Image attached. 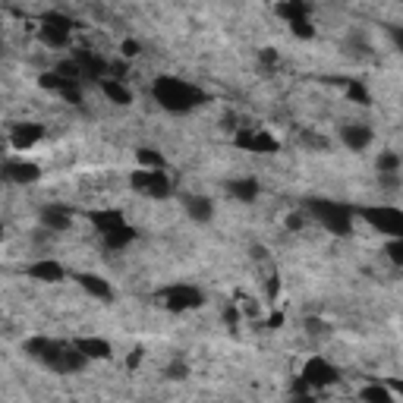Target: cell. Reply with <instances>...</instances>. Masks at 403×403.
Returning a JSON list of instances; mask_svg holds the SVG:
<instances>
[{
  "label": "cell",
  "instance_id": "cell-1",
  "mask_svg": "<svg viewBox=\"0 0 403 403\" xmlns=\"http://www.w3.org/2000/svg\"><path fill=\"white\" fill-rule=\"evenodd\" d=\"M26 353L41 359L45 365H50L54 372H82L85 369V359L79 353L72 343H63V340H50V337H32V340H26Z\"/></svg>",
  "mask_w": 403,
  "mask_h": 403
},
{
  "label": "cell",
  "instance_id": "cell-2",
  "mask_svg": "<svg viewBox=\"0 0 403 403\" xmlns=\"http://www.w3.org/2000/svg\"><path fill=\"white\" fill-rule=\"evenodd\" d=\"M151 95H155L158 104L171 114H186L205 101V95L195 89V85L183 82L177 76H158L155 85H151Z\"/></svg>",
  "mask_w": 403,
  "mask_h": 403
},
{
  "label": "cell",
  "instance_id": "cell-3",
  "mask_svg": "<svg viewBox=\"0 0 403 403\" xmlns=\"http://www.w3.org/2000/svg\"><path fill=\"white\" fill-rule=\"evenodd\" d=\"M309 215L318 217V221L325 224L331 233H337V237H347V233L353 230V215H356V211L350 208V205H343V202L312 199L309 202Z\"/></svg>",
  "mask_w": 403,
  "mask_h": 403
},
{
  "label": "cell",
  "instance_id": "cell-4",
  "mask_svg": "<svg viewBox=\"0 0 403 403\" xmlns=\"http://www.w3.org/2000/svg\"><path fill=\"white\" fill-rule=\"evenodd\" d=\"M359 217H362L369 227L387 233L391 240H403V211L391 208V205H372V208H359Z\"/></svg>",
  "mask_w": 403,
  "mask_h": 403
},
{
  "label": "cell",
  "instance_id": "cell-5",
  "mask_svg": "<svg viewBox=\"0 0 403 403\" xmlns=\"http://www.w3.org/2000/svg\"><path fill=\"white\" fill-rule=\"evenodd\" d=\"M72 26L76 23H72L70 16H63V13H45V16H41L38 35L48 48H67L70 38H72Z\"/></svg>",
  "mask_w": 403,
  "mask_h": 403
},
{
  "label": "cell",
  "instance_id": "cell-6",
  "mask_svg": "<svg viewBox=\"0 0 403 403\" xmlns=\"http://www.w3.org/2000/svg\"><path fill=\"white\" fill-rule=\"evenodd\" d=\"M129 183L139 189V193L151 195V199H167V195L173 193V183L167 177L164 171H136Z\"/></svg>",
  "mask_w": 403,
  "mask_h": 403
},
{
  "label": "cell",
  "instance_id": "cell-7",
  "mask_svg": "<svg viewBox=\"0 0 403 403\" xmlns=\"http://www.w3.org/2000/svg\"><path fill=\"white\" fill-rule=\"evenodd\" d=\"M161 303L171 312H186V309H199L205 303V296H202V290L189 287V284H173V287H167L161 293Z\"/></svg>",
  "mask_w": 403,
  "mask_h": 403
},
{
  "label": "cell",
  "instance_id": "cell-8",
  "mask_svg": "<svg viewBox=\"0 0 403 403\" xmlns=\"http://www.w3.org/2000/svg\"><path fill=\"white\" fill-rule=\"evenodd\" d=\"M299 378H303L309 387H315V391H321V387H328V385H337V378L340 375H337V369L328 362L325 356H312L309 362L303 365V375Z\"/></svg>",
  "mask_w": 403,
  "mask_h": 403
},
{
  "label": "cell",
  "instance_id": "cell-9",
  "mask_svg": "<svg viewBox=\"0 0 403 403\" xmlns=\"http://www.w3.org/2000/svg\"><path fill=\"white\" fill-rule=\"evenodd\" d=\"M72 63L79 67V79H98L107 72V60L98 54H92V50H72Z\"/></svg>",
  "mask_w": 403,
  "mask_h": 403
},
{
  "label": "cell",
  "instance_id": "cell-10",
  "mask_svg": "<svg viewBox=\"0 0 403 403\" xmlns=\"http://www.w3.org/2000/svg\"><path fill=\"white\" fill-rule=\"evenodd\" d=\"M41 136H45V127H41V123H19L10 133V145L16 151H26V149H32L35 142H41Z\"/></svg>",
  "mask_w": 403,
  "mask_h": 403
},
{
  "label": "cell",
  "instance_id": "cell-11",
  "mask_svg": "<svg viewBox=\"0 0 403 403\" xmlns=\"http://www.w3.org/2000/svg\"><path fill=\"white\" fill-rule=\"evenodd\" d=\"M89 221L95 224V230L104 237V233H111L117 227L127 224V217H123L120 208H95V211H89Z\"/></svg>",
  "mask_w": 403,
  "mask_h": 403
},
{
  "label": "cell",
  "instance_id": "cell-12",
  "mask_svg": "<svg viewBox=\"0 0 403 403\" xmlns=\"http://www.w3.org/2000/svg\"><path fill=\"white\" fill-rule=\"evenodd\" d=\"M72 347H76L85 359H111L114 356L111 340H104V337H76Z\"/></svg>",
  "mask_w": 403,
  "mask_h": 403
},
{
  "label": "cell",
  "instance_id": "cell-13",
  "mask_svg": "<svg viewBox=\"0 0 403 403\" xmlns=\"http://www.w3.org/2000/svg\"><path fill=\"white\" fill-rule=\"evenodd\" d=\"M76 281L82 284V290L89 293V296L101 299V303H111V299H114V287L104 281V277L92 274V271H85V274H76Z\"/></svg>",
  "mask_w": 403,
  "mask_h": 403
},
{
  "label": "cell",
  "instance_id": "cell-14",
  "mask_svg": "<svg viewBox=\"0 0 403 403\" xmlns=\"http://www.w3.org/2000/svg\"><path fill=\"white\" fill-rule=\"evenodd\" d=\"M4 173L10 183H35L41 177L38 164H32V161H10V164H4Z\"/></svg>",
  "mask_w": 403,
  "mask_h": 403
},
{
  "label": "cell",
  "instance_id": "cell-15",
  "mask_svg": "<svg viewBox=\"0 0 403 403\" xmlns=\"http://www.w3.org/2000/svg\"><path fill=\"white\" fill-rule=\"evenodd\" d=\"M28 277H35V281H45V284H57L67 277V271H63L60 262L54 259H45V262H35V265H28Z\"/></svg>",
  "mask_w": 403,
  "mask_h": 403
},
{
  "label": "cell",
  "instance_id": "cell-16",
  "mask_svg": "<svg viewBox=\"0 0 403 403\" xmlns=\"http://www.w3.org/2000/svg\"><path fill=\"white\" fill-rule=\"evenodd\" d=\"M227 193H230L237 202H252L255 195H259V180L255 177H237V180L227 183Z\"/></svg>",
  "mask_w": 403,
  "mask_h": 403
},
{
  "label": "cell",
  "instance_id": "cell-17",
  "mask_svg": "<svg viewBox=\"0 0 403 403\" xmlns=\"http://www.w3.org/2000/svg\"><path fill=\"white\" fill-rule=\"evenodd\" d=\"M186 211L189 217H193L195 224H208L211 215H215V205H211V199H205V195H186Z\"/></svg>",
  "mask_w": 403,
  "mask_h": 403
},
{
  "label": "cell",
  "instance_id": "cell-18",
  "mask_svg": "<svg viewBox=\"0 0 403 403\" xmlns=\"http://www.w3.org/2000/svg\"><path fill=\"white\" fill-rule=\"evenodd\" d=\"M41 224L50 227V230H70L72 227V215L67 208H57V205H50V208L41 211Z\"/></svg>",
  "mask_w": 403,
  "mask_h": 403
},
{
  "label": "cell",
  "instance_id": "cell-19",
  "mask_svg": "<svg viewBox=\"0 0 403 403\" xmlns=\"http://www.w3.org/2000/svg\"><path fill=\"white\" fill-rule=\"evenodd\" d=\"M101 240H104V246H107V249H114V252H117V249H127V246L136 240V227L123 224V227H117V230L104 233V237H101Z\"/></svg>",
  "mask_w": 403,
  "mask_h": 403
},
{
  "label": "cell",
  "instance_id": "cell-20",
  "mask_svg": "<svg viewBox=\"0 0 403 403\" xmlns=\"http://www.w3.org/2000/svg\"><path fill=\"white\" fill-rule=\"evenodd\" d=\"M372 142V129L369 127H343V145L353 151H362Z\"/></svg>",
  "mask_w": 403,
  "mask_h": 403
},
{
  "label": "cell",
  "instance_id": "cell-21",
  "mask_svg": "<svg viewBox=\"0 0 403 403\" xmlns=\"http://www.w3.org/2000/svg\"><path fill=\"white\" fill-rule=\"evenodd\" d=\"M281 149V142H277L271 133H262V129H255L252 139H249V149L246 151H255V155H274V151Z\"/></svg>",
  "mask_w": 403,
  "mask_h": 403
},
{
  "label": "cell",
  "instance_id": "cell-22",
  "mask_svg": "<svg viewBox=\"0 0 403 403\" xmlns=\"http://www.w3.org/2000/svg\"><path fill=\"white\" fill-rule=\"evenodd\" d=\"M101 92H104L107 101H114V104H129V101H133V92L127 89V82H117V79H101Z\"/></svg>",
  "mask_w": 403,
  "mask_h": 403
},
{
  "label": "cell",
  "instance_id": "cell-23",
  "mask_svg": "<svg viewBox=\"0 0 403 403\" xmlns=\"http://www.w3.org/2000/svg\"><path fill=\"white\" fill-rule=\"evenodd\" d=\"M277 16H284L287 23H299V19H309V4H303V0L277 4Z\"/></svg>",
  "mask_w": 403,
  "mask_h": 403
},
{
  "label": "cell",
  "instance_id": "cell-24",
  "mask_svg": "<svg viewBox=\"0 0 403 403\" xmlns=\"http://www.w3.org/2000/svg\"><path fill=\"white\" fill-rule=\"evenodd\" d=\"M359 397H362L365 403H394V394L387 391L385 385H378V381H375V385H365Z\"/></svg>",
  "mask_w": 403,
  "mask_h": 403
},
{
  "label": "cell",
  "instance_id": "cell-25",
  "mask_svg": "<svg viewBox=\"0 0 403 403\" xmlns=\"http://www.w3.org/2000/svg\"><path fill=\"white\" fill-rule=\"evenodd\" d=\"M136 158H139V164H142V171H164V158H161L155 149H139Z\"/></svg>",
  "mask_w": 403,
  "mask_h": 403
},
{
  "label": "cell",
  "instance_id": "cell-26",
  "mask_svg": "<svg viewBox=\"0 0 403 403\" xmlns=\"http://www.w3.org/2000/svg\"><path fill=\"white\" fill-rule=\"evenodd\" d=\"M347 95H350V101H356V104H372V95L362 82H347Z\"/></svg>",
  "mask_w": 403,
  "mask_h": 403
},
{
  "label": "cell",
  "instance_id": "cell-27",
  "mask_svg": "<svg viewBox=\"0 0 403 403\" xmlns=\"http://www.w3.org/2000/svg\"><path fill=\"white\" fill-rule=\"evenodd\" d=\"M400 167V158L394 155V151H385V155H378V171H385L387 177H394Z\"/></svg>",
  "mask_w": 403,
  "mask_h": 403
},
{
  "label": "cell",
  "instance_id": "cell-28",
  "mask_svg": "<svg viewBox=\"0 0 403 403\" xmlns=\"http://www.w3.org/2000/svg\"><path fill=\"white\" fill-rule=\"evenodd\" d=\"M290 32L296 35V38H312V35H315V26L309 23V19H299V23H290Z\"/></svg>",
  "mask_w": 403,
  "mask_h": 403
},
{
  "label": "cell",
  "instance_id": "cell-29",
  "mask_svg": "<svg viewBox=\"0 0 403 403\" xmlns=\"http://www.w3.org/2000/svg\"><path fill=\"white\" fill-rule=\"evenodd\" d=\"M164 375L171 378V381H183V378L189 375V369H186V362H171V365H167Z\"/></svg>",
  "mask_w": 403,
  "mask_h": 403
},
{
  "label": "cell",
  "instance_id": "cell-30",
  "mask_svg": "<svg viewBox=\"0 0 403 403\" xmlns=\"http://www.w3.org/2000/svg\"><path fill=\"white\" fill-rule=\"evenodd\" d=\"M387 255H391L394 265H403V240H391L387 243Z\"/></svg>",
  "mask_w": 403,
  "mask_h": 403
},
{
  "label": "cell",
  "instance_id": "cell-31",
  "mask_svg": "<svg viewBox=\"0 0 403 403\" xmlns=\"http://www.w3.org/2000/svg\"><path fill=\"white\" fill-rule=\"evenodd\" d=\"M120 54L127 57V60H129V57H136V54H139V41H133V38L123 41V45H120Z\"/></svg>",
  "mask_w": 403,
  "mask_h": 403
},
{
  "label": "cell",
  "instance_id": "cell-32",
  "mask_svg": "<svg viewBox=\"0 0 403 403\" xmlns=\"http://www.w3.org/2000/svg\"><path fill=\"white\" fill-rule=\"evenodd\" d=\"M262 63H265V67H277V50H274V48H265V50H262Z\"/></svg>",
  "mask_w": 403,
  "mask_h": 403
},
{
  "label": "cell",
  "instance_id": "cell-33",
  "mask_svg": "<svg viewBox=\"0 0 403 403\" xmlns=\"http://www.w3.org/2000/svg\"><path fill=\"white\" fill-rule=\"evenodd\" d=\"M277 293H281V277H271V281H268V299H271V303L277 299Z\"/></svg>",
  "mask_w": 403,
  "mask_h": 403
},
{
  "label": "cell",
  "instance_id": "cell-34",
  "mask_svg": "<svg viewBox=\"0 0 403 403\" xmlns=\"http://www.w3.org/2000/svg\"><path fill=\"white\" fill-rule=\"evenodd\" d=\"M287 227H290V230H299V227H303V215H290L287 217Z\"/></svg>",
  "mask_w": 403,
  "mask_h": 403
},
{
  "label": "cell",
  "instance_id": "cell-35",
  "mask_svg": "<svg viewBox=\"0 0 403 403\" xmlns=\"http://www.w3.org/2000/svg\"><path fill=\"white\" fill-rule=\"evenodd\" d=\"M281 325H284V315H281V312L271 315V318H268V328H281Z\"/></svg>",
  "mask_w": 403,
  "mask_h": 403
},
{
  "label": "cell",
  "instance_id": "cell-36",
  "mask_svg": "<svg viewBox=\"0 0 403 403\" xmlns=\"http://www.w3.org/2000/svg\"><path fill=\"white\" fill-rule=\"evenodd\" d=\"M290 403H315V397H309V394H293Z\"/></svg>",
  "mask_w": 403,
  "mask_h": 403
},
{
  "label": "cell",
  "instance_id": "cell-37",
  "mask_svg": "<svg viewBox=\"0 0 403 403\" xmlns=\"http://www.w3.org/2000/svg\"><path fill=\"white\" fill-rule=\"evenodd\" d=\"M139 362H142V350H133V356H129V369H136Z\"/></svg>",
  "mask_w": 403,
  "mask_h": 403
},
{
  "label": "cell",
  "instance_id": "cell-38",
  "mask_svg": "<svg viewBox=\"0 0 403 403\" xmlns=\"http://www.w3.org/2000/svg\"><path fill=\"white\" fill-rule=\"evenodd\" d=\"M0 243H4V224H0Z\"/></svg>",
  "mask_w": 403,
  "mask_h": 403
}]
</instances>
